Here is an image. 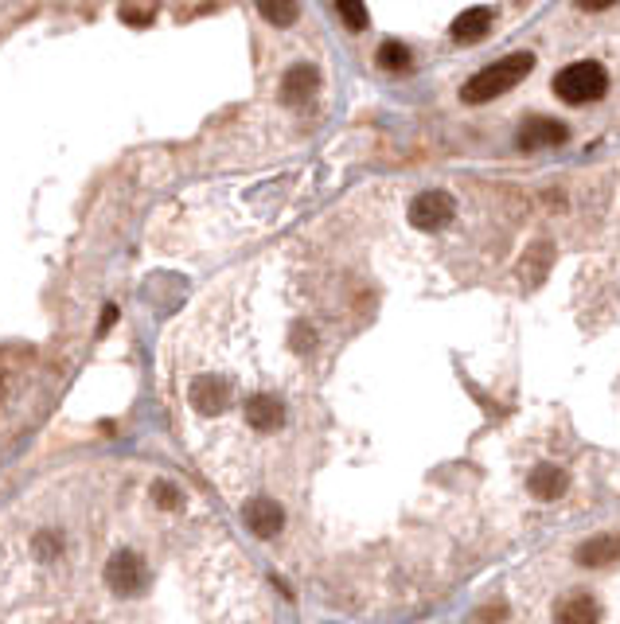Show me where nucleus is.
<instances>
[{"label": "nucleus", "instance_id": "nucleus-14", "mask_svg": "<svg viewBox=\"0 0 620 624\" xmlns=\"http://www.w3.org/2000/svg\"><path fill=\"white\" fill-rule=\"evenodd\" d=\"M247 422H250L257 433L281 429V426H285V406H281V398H273V395H254V398L247 402Z\"/></svg>", "mask_w": 620, "mask_h": 624}, {"label": "nucleus", "instance_id": "nucleus-16", "mask_svg": "<svg viewBox=\"0 0 620 624\" xmlns=\"http://www.w3.org/2000/svg\"><path fill=\"white\" fill-rule=\"evenodd\" d=\"M257 12H262V20H269V24H278V27H289L293 20H297V5H289V0H266V5H257Z\"/></svg>", "mask_w": 620, "mask_h": 624}, {"label": "nucleus", "instance_id": "nucleus-13", "mask_svg": "<svg viewBox=\"0 0 620 624\" xmlns=\"http://www.w3.org/2000/svg\"><path fill=\"white\" fill-rule=\"evenodd\" d=\"M620 558V534H594L578 546V566L585 570H601V566H613Z\"/></svg>", "mask_w": 620, "mask_h": 624}, {"label": "nucleus", "instance_id": "nucleus-21", "mask_svg": "<svg viewBox=\"0 0 620 624\" xmlns=\"http://www.w3.org/2000/svg\"><path fill=\"white\" fill-rule=\"evenodd\" d=\"M113 324H118V304H106V312H102V321H98V336H102V332H110Z\"/></svg>", "mask_w": 620, "mask_h": 624}, {"label": "nucleus", "instance_id": "nucleus-9", "mask_svg": "<svg viewBox=\"0 0 620 624\" xmlns=\"http://www.w3.org/2000/svg\"><path fill=\"white\" fill-rule=\"evenodd\" d=\"M321 90V70H316L312 63H297L285 70L281 79V98L289 101V106H305V101Z\"/></svg>", "mask_w": 620, "mask_h": 624}, {"label": "nucleus", "instance_id": "nucleus-1", "mask_svg": "<svg viewBox=\"0 0 620 624\" xmlns=\"http://www.w3.org/2000/svg\"><path fill=\"white\" fill-rule=\"evenodd\" d=\"M531 70H535V55H531V51L503 55V59L488 63L484 70H476V75L460 86V98H465L468 106H484V101H492L499 94H508L511 86H519L531 75Z\"/></svg>", "mask_w": 620, "mask_h": 624}, {"label": "nucleus", "instance_id": "nucleus-19", "mask_svg": "<svg viewBox=\"0 0 620 624\" xmlns=\"http://www.w3.org/2000/svg\"><path fill=\"white\" fill-rule=\"evenodd\" d=\"M59 550H63V539H59V534H55V531H43L39 539H36V558H39V562L55 558V555H59Z\"/></svg>", "mask_w": 620, "mask_h": 624}, {"label": "nucleus", "instance_id": "nucleus-8", "mask_svg": "<svg viewBox=\"0 0 620 624\" xmlns=\"http://www.w3.org/2000/svg\"><path fill=\"white\" fill-rule=\"evenodd\" d=\"M551 262H554V246L546 242V238H539V242H531V246H527V254H523V258H519L515 278L523 281L527 289H535V285H542V281H546V273H551Z\"/></svg>", "mask_w": 620, "mask_h": 624}, {"label": "nucleus", "instance_id": "nucleus-2", "mask_svg": "<svg viewBox=\"0 0 620 624\" xmlns=\"http://www.w3.org/2000/svg\"><path fill=\"white\" fill-rule=\"evenodd\" d=\"M609 90V70L601 63L585 59V63H570L554 75V94L566 101V106H585V101H597Z\"/></svg>", "mask_w": 620, "mask_h": 624}, {"label": "nucleus", "instance_id": "nucleus-17", "mask_svg": "<svg viewBox=\"0 0 620 624\" xmlns=\"http://www.w3.org/2000/svg\"><path fill=\"white\" fill-rule=\"evenodd\" d=\"M336 12H340V20L348 24L352 32H363L367 20H371V16H367V8H363V5H355V0H340Z\"/></svg>", "mask_w": 620, "mask_h": 624}, {"label": "nucleus", "instance_id": "nucleus-22", "mask_svg": "<svg viewBox=\"0 0 620 624\" xmlns=\"http://www.w3.org/2000/svg\"><path fill=\"white\" fill-rule=\"evenodd\" d=\"M121 20L125 24H149L152 12H141V8H121Z\"/></svg>", "mask_w": 620, "mask_h": 624}, {"label": "nucleus", "instance_id": "nucleus-12", "mask_svg": "<svg viewBox=\"0 0 620 624\" xmlns=\"http://www.w3.org/2000/svg\"><path fill=\"white\" fill-rule=\"evenodd\" d=\"M230 402V383L219 379V375H199L192 383V406L199 414H219Z\"/></svg>", "mask_w": 620, "mask_h": 624}, {"label": "nucleus", "instance_id": "nucleus-4", "mask_svg": "<svg viewBox=\"0 0 620 624\" xmlns=\"http://www.w3.org/2000/svg\"><path fill=\"white\" fill-rule=\"evenodd\" d=\"M106 586L121 598H133V593L145 586V562L133 550H118L110 562H106Z\"/></svg>", "mask_w": 620, "mask_h": 624}, {"label": "nucleus", "instance_id": "nucleus-7", "mask_svg": "<svg viewBox=\"0 0 620 624\" xmlns=\"http://www.w3.org/2000/svg\"><path fill=\"white\" fill-rule=\"evenodd\" d=\"M570 137V129L554 122V118H531L523 129H519V149L523 153H535V149H551V144H562Z\"/></svg>", "mask_w": 620, "mask_h": 624}, {"label": "nucleus", "instance_id": "nucleus-18", "mask_svg": "<svg viewBox=\"0 0 620 624\" xmlns=\"http://www.w3.org/2000/svg\"><path fill=\"white\" fill-rule=\"evenodd\" d=\"M152 503H156V507H164V512H176V507L184 503V496H180V488H176V484L156 481V484H152Z\"/></svg>", "mask_w": 620, "mask_h": 624}, {"label": "nucleus", "instance_id": "nucleus-6", "mask_svg": "<svg viewBox=\"0 0 620 624\" xmlns=\"http://www.w3.org/2000/svg\"><path fill=\"white\" fill-rule=\"evenodd\" d=\"M597 620H601V605L585 589H570L554 605V624H597Z\"/></svg>", "mask_w": 620, "mask_h": 624}, {"label": "nucleus", "instance_id": "nucleus-11", "mask_svg": "<svg viewBox=\"0 0 620 624\" xmlns=\"http://www.w3.org/2000/svg\"><path fill=\"white\" fill-rule=\"evenodd\" d=\"M566 488H570V476H566V469H558V464H539V469H531V476H527V492L546 503L562 500Z\"/></svg>", "mask_w": 620, "mask_h": 624}, {"label": "nucleus", "instance_id": "nucleus-5", "mask_svg": "<svg viewBox=\"0 0 620 624\" xmlns=\"http://www.w3.org/2000/svg\"><path fill=\"white\" fill-rule=\"evenodd\" d=\"M242 519H247V527L257 534V539H273V534L285 527L281 503L278 500H266V496H257V500H250L247 507H242Z\"/></svg>", "mask_w": 620, "mask_h": 624}, {"label": "nucleus", "instance_id": "nucleus-15", "mask_svg": "<svg viewBox=\"0 0 620 624\" xmlns=\"http://www.w3.org/2000/svg\"><path fill=\"white\" fill-rule=\"evenodd\" d=\"M374 59H379V67H383V70H406V67L414 63V55H410L406 43H398V39H383V43H379V55H374Z\"/></svg>", "mask_w": 620, "mask_h": 624}, {"label": "nucleus", "instance_id": "nucleus-10", "mask_svg": "<svg viewBox=\"0 0 620 624\" xmlns=\"http://www.w3.org/2000/svg\"><path fill=\"white\" fill-rule=\"evenodd\" d=\"M492 20H496L492 8H465L453 20L449 36H453V43H460V48H472V43H480L488 32H492Z\"/></svg>", "mask_w": 620, "mask_h": 624}, {"label": "nucleus", "instance_id": "nucleus-20", "mask_svg": "<svg viewBox=\"0 0 620 624\" xmlns=\"http://www.w3.org/2000/svg\"><path fill=\"white\" fill-rule=\"evenodd\" d=\"M289 344H293V352H312V344H316V332H312V324H293V332H289Z\"/></svg>", "mask_w": 620, "mask_h": 624}, {"label": "nucleus", "instance_id": "nucleus-3", "mask_svg": "<svg viewBox=\"0 0 620 624\" xmlns=\"http://www.w3.org/2000/svg\"><path fill=\"white\" fill-rule=\"evenodd\" d=\"M457 219V199L441 187H429V192L410 199V223L417 230H441Z\"/></svg>", "mask_w": 620, "mask_h": 624}]
</instances>
